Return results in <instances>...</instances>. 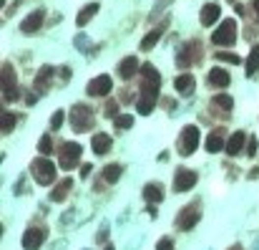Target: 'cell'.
I'll list each match as a JSON object with an SVG mask.
<instances>
[{
	"label": "cell",
	"instance_id": "44dd1931",
	"mask_svg": "<svg viewBox=\"0 0 259 250\" xmlns=\"http://www.w3.org/2000/svg\"><path fill=\"white\" fill-rule=\"evenodd\" d=\"M222 149H227V142H224V137H222L219 132L209 134V137H206V152H222Z\"/></svg>",
	"mask_w": 259,
	"mask_h": 250
},
{
	"label": "cell",
	"instance_id": "f1b7e54d",
	"mask_svg": "<svg viewBox=\"0 0 259 250\" xmlns=\"http://www.w3.org/2000/svg\"><path fill=\"white\" fill-rule=\"evenodd\" d=\"M114 124H116V129H131L134 127V116L131 114H118L114 119Z\"/></svg>",
	"mask_w": 259,
	"mask_h": 250
},
{
	"label": "cell",
	"instance_id": "4fadbf2b",
	"mask_svg": "<svg viewBox=\"0 0 259 250\" xmlns=\"http://www.w3.org/2000/svg\"><path fill=\"white\" fill-rule=\"evenodd\" d=\"M244 144H247V134L244 132H234L231 137H229V142H227V154H239L242 149H244Z\"/></svg>",
	"mask_w": 259,
	"mask_h": 250
},
{
	"label": "cell",
	"instance_id": "83f0119b",
	"mask_svg": "<svg viewBox=\"0 0 259 250\" xmlns=\"http://www.w3.org/2000/svg\"><path fill=\"white\" fill-rule=\"evenodd\" d=\"M189 51H191V46H181V48H179L176 64H179L181 69H189V66H191V53H189Z\"/></svg>",
	"mask_w": 259,
	"mask_h": 250
},
{
	"label": "cell",
	"instance_id": "30bf717a",
	"mask_svg": "<svg viewBox=\"0 0 259 250\" xmlns=\"http://www.w3.org/2000/svg\"><path fill=\"white\" fill-rule=\"evenodd\" d=\"M43 240H46V230H43V227H28L26 235H23V248L26 250H38L43 245Z\"/></svg>",
	"mask_w": 259,
	"mask_h": 250
},
{
	"label": "cell",
	"instance_id": "2e32d148",
	"mask_svg": "<svg viewBox=\"0 0 259 250\" xmlns=\"http://www.w3.org/2000/svg\"><path fill=\"white\" fill-rule=\"evenodd\" d=\"M174 86H176V91H179L181 96L194 94V76H191V73H181V76H176Z\"/></svg>",
	"mask_w": 259,
	"mask_h": 250
},
{
	"label": "cell",
	"instance_id": "f35d334b",
	"mask_svg": "<svg viewBox=\"0 0 259 250\" xmlns=\"http://www.w3.org/2000/svg\"><path fill=\"white\" fill-rule=\"evenodd\" d=\"M254 10H257V18H259V0H254Z\"/></svg>",
	"mask_w": 259,
	"mask_h": 250
},
{
	"label": "cell",
	"instance_id": "d6a6232c",
	"mask_svg": "<svg viewBox=\"0 0 259 250\" xmlns=\"http://www.w3.org/2000/svg\"><path fill=\"white\" fill-rule=\"evenodd\" d=\"M217 58H219V61H227V64H231V66L239 64V56H234V53H224V51H219V53H217Z\"/></svg>",
	"mask_w": 259,
	"mask_h": 250
},
{
	"label": "cell",
	"instance_id": "277c9868",
	"mask_svg": "<svg viewBox=\"0 0 259 250\" xmlns=\"http://www.w3.org/2000/svg\"><path fill=\"white\" fill-rule=\"evenodd\" d=\"M71 127L73 132H86V129H91L93 127V114L88 107H83V104H76L73 111H71Z\"/></svg>",
	"mask_w": 259,
	"mask_h": 250
},
{
	"label": "cell",
	"instance_id": "836d02e7",
	"mask_svg": "<svg viewBox=\"0 0 259 250\" xmlns=\"http://www.w3.org/2000/svg\"><path fill=\"white\" fill-rule=\"evenodd\" d=\"M63 119H66V111H56V114H53V119H51V129H60Z\"/></svg>",
	"mask_w": 259,
	"mask_h": 250
},
{
	"label": "cell",
	"instance_id": "7a4b0ae2",
	"mask_svg": "<svg viewBox=\"0 0 259 250\" xmlns=\"http://www.w3.org/2000/svg\"><path fill=\"white\" fill-rule=\"evenodd\" d=\"M159 99V83H151V81H144V89H141V99L136 101V109L139 114H151L154 111V104Z\"/></svg>",
	"mask_w": 259,
	"mask_h": 250
},
{
	"label": "cell",
	"instance_id": "cb8c5ba5",
	"mask_svg": "<svg viewBox=\"0 0 259 250\" xmlns=\"http://www.w3.org/2000/svg\"><path fill=\"white\" fill-rule=\"evenodd\" d=\"M259 71V46H254L252 48V53H249V58H247V76H254Z\"/></svg>",
	"mask_w": 259,
	"mask_h": 250
},
{
	"label": "cell",
	"instance_id": "6da1fadb",
	"mask_svg": "<svg viewBox=\"0 0 259 250\" xmlns=\"http://www.w3.org/2000/svg\"><path fill=\"white\" fill-rule=\"evenodd\" d=\"M30 172H33V177H35L38 184H53V179H56V164L46 154H43V157H38L30 164Z\"/></svg>",
	"mask_w": 259,
	"mask_h": 250
},
{
	"label": "cell",
	"instance_id": "7c38bea8",
	"mask_svg": "<svg viewBox=\"0 0 259 250\" xmlns=\"http://www.w3.org/2000/svg\"><path fill=\"white\" fill-rule=\"evenodd\" d=\"M43 20H46V13H43V10H33V13H30V15L23 20V26H20V31H23V33H35V31H40Z\"/></svg>",
	"mask_w": 259,
	"mask_h": 250
},
{
	"label": "cell",
	"instance_id": "4dcf8cb0",
	"mask_svg": "<svg viewBox=\"0 0 259 250\" xmlns=\"http://www.w3.org/2000/svg\"><path fill=\"white\" fill-rule=\"evenodd\" d=\"M214 104H217V107H222L224 111H229V109L234 107L231 96H227V94H217V96H214Z\"/></svg>",
	"mask_w": 259,
	"mask_h": 250
},
{
	"label": "cell",
	"instance_id": "1f68e13d",
	"mask_svg": "<svg viewBox=\"0 0 259 250\" xmlns=\"http://www.w3.org/2000/svg\"><path fill=\"white\" fill-rule=\"evenodd\" d=\"M38 152L40 154H51L53 152V142H51V137H40V142H38Z\"/></svg>",
	"mask_w": 259,
	"mask_h": 250
},
{
	"label": "cell",
	"instance_id": "ab89813d",
	"mask_svg": "<svg viewBox=\"0 0 259 250\" xmlns=\"http://www.w3.org/2000/svg\"><path fill=\"white\" fill-rule=\"evenodd\" d=\"M229 250H242V245H231Z\"/></svg>",
	"mask_w": 259,
	"mask_h": 250
},
{
	"label": "cell",
	"instance_id": "d4e9b609",
	"mask_svg": "<svg viewBox=\"0 0 259 250\" xmlns=\"http://www.w3.org/2000/svg\"><path fill=\"white\" fill-rule=\"evenodd\" d=\"M121 164H109V167H103V179L106 182H118V177H121Z\"/></svg>",
	"mask_w": 259,
	"mask_h": 250
},
{
	"label": "cell",
	"instance_id": "d6986e66",
	"mask_svg": "<svg viewBox=\"0 0 259 250\" xmlns=\"http://www.w3.org/2000/svg\"><path fill=\"white\" fill-rule=\"evenodd\" d=\"M91 147H93V152L96 154H106L111 149V137H106V134H96L93 139H91Z\"/></svg>",
	"mask_w": 259,
	"mask_h": 250
},
{
	"label": "cell",
	"instance_id": "f546056e",
	"mask_svg": "<svg viewBox=\"0 0 259 250\" xmlns=\"http://www.w3.org/2000/svg\"><path fill=\"white\" fill-rule=\"evenodd\" d=\"M141 73H144V81H151V83H161V76L156 73V69H154V66H144V69H141Z\"/></svg>",
	"mask_w": 259,
	"mask_h": 250
},
{
	"label": "cell",
	"instance_id": "484cf974",
	"mask_svg": "<svg viewBox=\"0 0 259 250\" xmlns=\"http://www.w3.org/2000/svg\"><path fill=\"white\" fill-rule=\"evenodd\" d=\"M15 129V116L10 111H3V119H0V132L3 134H10Z\"/></svg>",
	"mask_w": 259,
	"mask_h": 250
},
{
	"label": "cell",
	"instance_id": "5b68a950",
	"mask_svg": "<svg viewBox=\"0 0 259 250\" xmlns=\"http://www.w3.org/2000/svg\"><path fill=\"white\" fill-rule=\"evenodd\" d=\"M0 86H3V99L15 101L18 99V83H15V71L10 64H3V73H0Z\"/></svg>",
	"mask_w": 259,
	"mask_h": 250
},
{
	"label": "cell",
	"instance_id": "8992f818",
	"mask_svg": "<svg viewBox=\"0 0 259 250\" xmlns=\"http://www.w3.org/2000/svg\"><path fill=\"white\" fill-rule=\"evenodd\" d=\"M81 144H76V142H66L63 144V149H60V167L63 170H73V167L78 164V159H81Z\"/></svg>",
	"mask_w": 259,
	"mask_h": 250
},
{
	"label": "cell",
	"instance_id": "ffe728a7",
	"mask_svg": "<svg viewBox=\"0 0 259 250\" xmlns=\"http://www.w3.org/2000/svg\"><path fill=\"white\" fill-rule=\"evenodd\" d=\"M71 187H73V182L66 177V179H60L58 184H56V190L51 192V200L53 202H60V200H66V195H68V190H71Z\"/></svg>",
	"mask_w": 259,
	"mask_h": 250
},
{
	"label": "cell",
	"instance_id": "4316f807",
	"mask_svg": "<svg viewBox=\"0 0 259 250\" xmlns=\"http://www.w3.org/2000/svg\"><path fill=\"white\" fill-rule=\"evenodd\" d=\"M51 73H53V69H51V66H43V69L38 71V76H35V89H38V91H40V89H43V86H46V83H48Z\"/></svg>",
	"mask_w": 259,
	"mask_h": 250
},
{
	"label": "cell",
	"instance_id": "e575fe53",
	"mask_svg": "<svg viewBox=\"0 0 259 250\" xmlns=\"http://www.w3.org/2000/svg\"><path fill=\"white\" fill-rule=\"evenodd\" d=\"M156 250H174V243H171L169 238H161L159 245H156Z\"/></svg>",
	"mask_w": 259,
	"mask_h": 250
},
{
	"label": "cell",
	"instance_id": "9c48e42d",
	"mask_svg": "<svg viewBox=\"0 0 259 250\" xmlns=\"http://www.w3.org/2000/svg\"><path fill=\"white\" fill-rule=\"evenodd\" d=\"M199 217H201V213H199L197 205L184 207V210L179 213V217H176V227H181V230H189V227H194V225L199 222Z\"/></svg>",
	"mask_w": 259,
	"mask_h": 250
},
{
	"label": "cell",
	"instance_id": "74e56055",
	"mask_svg": "<svg viewBox=\"0 0 259 250\" xmlns=\"http://www.w3.org/2000/svg\"><path fill=\"white\" fill-rule=\"evenodd\" d=\"M254 149H257V139H249V152L247 154H254Z\"/></svg>",
	"mask_w": 259,
	"mask_h": 250
},
{
	"label": "cell",
	"instance_id": "8d00e7d4",
	"mask_svg": "<svg viewBox=\"0 0 259 250\" xmlns=\"http://www.w3.org/2000/svg\"><path fill=\"white\" fill-rule=\"evenodd\" d=\"M60 78L68 81V78H71V69H63V71H60Z\"/></svg>",
	"mask_w": 259,
	"mask_h": 250
},
{
	"label": "cell",
	"instance_id": "603a6c76",
	"mask_svg": "<svg viewBox=\"0 0 259 250\" xmlns=\"http://www.w3.org/2000/svg\"><path fill=\"white\" fill-rule=\"evenodd\" d=\"M144 197H146L148 202H161V200H164L161 184H154V182H151V184H146V187H144Z\"/></svg>",
	"mask_w": 259,
	"mask_h": 250
},
{
	"label": "cell",
	"instance_id": "9a60e30c",
	"mask_svg": "<svg viewBox=\"0 0 259 250\" xmlns=\"http://www.w3.org/2000/svg\"><path fill=\"white\" fill-rule=\"evenodd\" d=\"M219 5L217 3H209V5H204L201 8V15H199V20H201V23L204 26H211V23H217V20H219Z\"/></svg>",
	"mask_w": 259,
	"mask_h": 250
},
{
	"label": "cell",
	"instance_id": "8fae6325",
	"mask_svg": "<svg viewBox=\"0 0 259 250\" xmlns=\"http://www.w3.org/2000/svg\"><path fill=\"white\" fill-rule=\"evenodd\" d=\"M111 86H114V81H111V76H96L91 83H88V94L91 96H106L111 91Z\"/></svg>",
	"mask_w": 259,
	"mask_h": 250
},
{
	"label": "cell",
	"instance_id": "d590c367",
	"mask_svg": "<svg viewBox=\"0 0 259 250\" xmlns=\"http://www.w3.org/2000/svg\"><path fill=\"white\" fill-rule=\"evenodd\" d=\"M91 170H93L91 164H83V167H81V177H88V175H91Z\"/></svg>",
	"mask_w": 259,
	"mask_h": 250
},
{
	"label": "cell",
	"instance_id": "ba28073f",
	"mask_svg": "<svg viewBox=\"0 0 259 250\" xmlns=\"http://www.w3.org/2000/svg\"><path fill=\"white\" fill-rule=\"evenodd\" d=\"M197 184V172L194 170H186V167H179L176 170V177H174V190L176 192H186Z\"/></svg>",
	"mask_w": 259,
	"mask_h": 250
},
{
	"label": "cell",
	"instance_id": "52a82bcc",
	"mask_svg": "<svg viewBox=\"0 0 259 250\" xmlns=\"http://www.w3.org/2000/svg\"><path fill=\"white\" fill-rule=\"evenodd\" d=\"M197 144H199V129L194 127V124H189V127L181 129V154H184V157L194 154Z\"/></svg>",
	"mask_w": 259,
	"mask_h": 250
},
{
	"label": "cell",
	"instance_id": "7402d4cb",
	"mask_svg": "<svg viewBox=\"0 0 259 250\" xmlns=\"http://www.w3.org/2000/svg\"><path fill=\"white\" fill-rule=\"evenodd\" d=\"M161 33H164V28H154V31H148V36H144V40H141V51H151V48H154V46L159 43Z\"/></svg>",
	"mask_w": 259,
	"mask_h": 250
},
{
	"label": "cell",
	"instance_id": "5bb4252c",
	"mask_svg": "<svg viewBox=\"0 0 259 250\" xmlns=\"http://www.w3.org/2000/svg\"><path fill=\"white\" fill-rule=\"evenodd\" d=\"M229 81H231V76H229V71H224V69H211V71H209V83H211V86L227 89Z\"/></svg>",
	"mask_w": 259,
	"mask_h": 250
},
{
	"label": "cell",
	"instance_id": "60d3db41",
	"mask_svg": "<svg viewBox=\"0 0 259 250\" xmlns=\"http://www.w3.org/2000/svg\"><path fill=\"white\" fill-rule=\"evenodd\" d=\"M106 250H114V245H106Z\"/></svg>",
	"mask_w": 259,
	"mask_h": 250
},
{
	"label": "cell",
	"instance_id": "e0dca14e",
	"mask_svg": "<svg viewBox=\"0 0 259 250\" xmlns=\"http://www.w3.org/2000/svg\"><path fill=\"white\" fill-rule=\"evenodd\" d=\"M136 71H139V58L136 56H128L126 61H121V66H118V76L121 78H131Z\"/></svg>",
	"mask_w": 259,
	"mask_h": 250
},
{
	"label": "cell",
	"instance_id": "b9f144b4",
	"mask_svg": "<svg viewBox=\"0 0 259 250\" xmlns=\"http://www.w3.org/2000/svg\"><path fill=\"white\" fill-rule=\"evenodd\" d=\"M229 3H231V0H229Z\"/></svg>",
	"mask_w": 259,
	"mask_h": 250
},
{
	"label": "cell",
	"instance_id": "3957f363",
	"mask_svg": "<svg viewBox=\"0 0 259 250\" xmlns=\"http://www.w3.org/2000/svg\"><path fill=\"white\" fill-rule=\"evenodd\" d=\"M236 40V20L234 18H227L222 20V26L211 33V43H217V46H231Z\"/></svg>",
	"mask_w": 259,
	"mask_h": 250
},
{
	"label": "cell",
	"instance_id": "ac0fdd59",
	"mask_svg": "<svg viewBox=\"0 0 259 250\" xmlns=\"http://www.w3.org/2000/svg\"><path fill=\"white\" fill-rule=\"evenodd\" d=\"M96 10H98V3H88V5H83V8H81V13L76 15V26H78V28H83V26H86V23H88V20L96 15Z\"/></svg>",
	"mask_w": 259,
	"mask_h": 250
}]
</instances>
